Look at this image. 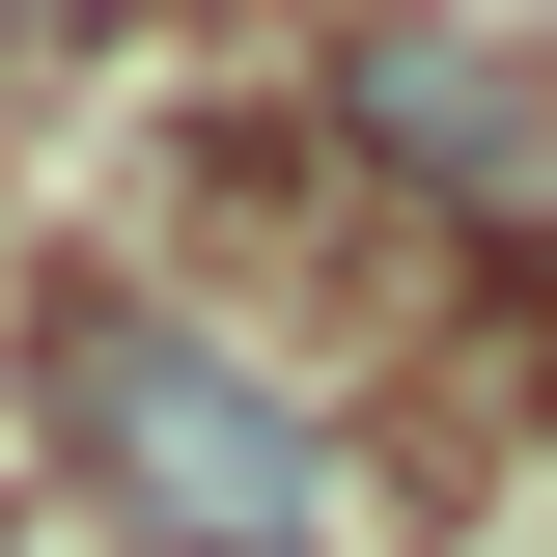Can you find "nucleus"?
Segmentation results:
<instances>
[{"instance_id":"7ed1b4c3","label":"nucleus","mask_w":557,"mask_h":557,"mask_svg":"<svg viewBox=\"0 0 557 557\" xmlns=\"http://www.w3.org/2000/svg\"><path fill=\"white\" fill-rule=\"evenodd\" d=\"M0 28H84V0H0Z\"/></svg>"},{"instance_id":"f257e3e1","label":"nucleus","mask_w":557,"mask_h":557,"mask_svg":"<svg viewBox=\"0 0 557 557\" xmlns=\"http://www.w3.org/2000/svg\"><path fill=\"white\" fill-rule=\"evenodd\" d=\"M57 446L139 557H335V446L278 418V362L168 335V307H84L57 335Z\"/></svg>"},{"instance_id":"f03ea898","label":"nucleus","mask_w":557,"mask_h":557,"mask_svg":"<svg viewBox=\"0 0 557 557\" xmlns=\"http://www.w3.org/2000/svg\"><path fill=\"white\" fill-rule=\"evenodd\" d=\"M362 139H418L446 196H502V168H530V112H502V57H362Z\"/></svg>"}]
</instances>
